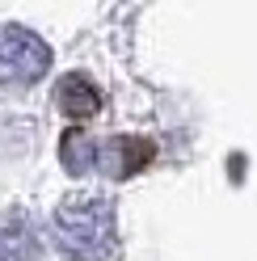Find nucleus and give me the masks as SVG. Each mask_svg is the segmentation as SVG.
<instances>
[{"label": "nucleus", "instance_id": "f257e3e1", "mask_svg": "<svg viewBox=\"0 0 257 261\" xmlns=\"http://www.w3.org/2000/svg\"><path fill=\"white\" fill-rule=\"evenodd\" d=\"M55 240L72 261H106L114 253V206L101 198L63 202L55 215Z\"/></svg>", "mask_w": 257, "mask_h": 261}, {"label": "nucleus", "instance_id": "7ed1b4c3", "mask_svg": "<svg viewBox=\"0 0 257 261\" xmlns=\"http://www.w3.org/2000/svg\"><path fill=\"white\" fill-rule=\"evenodd\" d=\"M148 156H152V148L143 139H114V143H97V169H106V173H114V177H131V173H139L143 165H148Z\"/></svg>", "mask_w": 257, "mask_h": 261}, {"label": "nucleus", "instance_id": "f03ea898", "mask_svg": "<svg viewBox=\"0 0 257 261\" xmlns=\"http://www.w3.org/2000/svg\"><path fill=\"white\" fill-rule=\"evenodd\" d=\"M51 51L17 25H0V85H34L46 72Z\"/></svg>", "mask_w": 257, "mask_h": 261}, {"label": "nucleus", "instance_id": "423d86ee", "mask_svg": "<svg viewBox=\"0 0 257 261\" xmlns=\"http://www.w3.org/2000/svg\"><path fill=\"white\" fill-rule=\"evenodd\" d=\"M63 165L72 173H93L97 169V143L85 139V135H68V143H63Z\"/></svg>", "mask_w": 257, "mask_h": 261}, {"label": "nucleus", "instance_id": "20e7f679", "mask_svg": "<svg viewBox=\"0 0 257 261\" xmlns=\"http://www.w3.org/2000/svg\"><path fill=\"white\" fill-rule=\"evenodd\" d=\"M55 106H59L63 114L89 118V114H97L101 93H97V85H93L89 76H68V80H59V89H55Z\"/></svg>", "mask_w": 257, "mask_h": 261}, {"label": "nucleus", "instance_id": "39448f33", "mask_svg": "<svg viewBox=\"0 0 257 261\" xmlns=\"http://www.w3.org/2000/svg\"><path fill=\"white\" fill-rule=\"evenodd\" d=\"M0 261H38V232L30 219L13 215L9 223H0Z\"/></svg>", "mask_w": 257, "mask_h": 261}]
</instances>
